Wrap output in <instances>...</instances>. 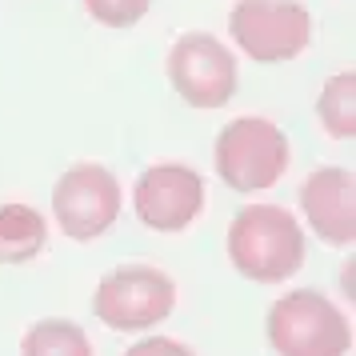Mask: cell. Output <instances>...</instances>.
Masks as SVG:
<instances>
[{
    "label": "cell",
    "instance_id": "cell-1",
    "mask_svg": "<svg viewBox=\"0 0 356 356\" xmlns=\"http://www.w3.org/2000/svg\"><path fill=\"white\" fill-rule=\"evenodd\" d=\"M228 260L260 284L289 280L305 264V232L280 204H248L228 225Z\"/></svg>",
    "mask_w": 356,
    "mask_h": 356
},
{
    "label": "cell",
    "instance_id": "cell-2",
    "mask_svg": "<svg viewBox=\"0 0 356 356\" xmlns=\"http://www.w3.org/2000/svg\"><path fill=\"white\" fill-rule=\"evenodd\" d=\"M268 344L276 356H344L353 328L324 292L292 289L268 308Z\"/></svg>",
    "mask_w": 356,
    "mask_h": 356
},
{
    "label": "cell",
    "instance_id": "cell-3",
    "mask_svg": "<svg viewBox=\"0 0 356 356\" xmlns=\"http://www.w3.org/2000/svg\"><path fill=\"white\" fill-rule=\"evenodd\" d=\"M289 136L264 116H236L216 136V172L232 193H264L289 172Z\"/></svg>",
    "mask_w": 356,
    "mask_h": 356
},
{
    "label": "cell",
    "instance_id": "cell-4",
    "mask_svg": "<svg viewBox=\"0 0 356 356\" xmlns=\"http://www.w3.org/2000/svg\"><path fill=\"white\" fill-rule=\"evenodd\" d=\"M177 308V284L172 276L152 264H124L100 276L92 292V312L100 324L116 332H145L172 316Z\"/></svg>",
    "mask_w": 356,
    "mask_h": 356
},
{
    "label": "cell",
    "instance_id": "cell-5",
    "mask_svg": "<svg viewBox=\"0 0 356 356\" xmlns=\"http://www.w3.org/2000/svg\"><path fill=\"white\" fill-rule=\"evenodd\" d=\"M236 49L260 65L296 60L312 40V17L300 0H236L228 13Z\"/></svg>",
    "mask_w": 356,
    "mask_h": 356
},
{
    "label": "cell",
    "instance_id": "cell-6",
    "mask_svg": "<svg viewBox=\"0 0 356 356\" xmlns=\"http://www.w3.org/2000/svg\"><path fill=\"white\" fill-rule=\"evenodd\" d=\"M52 216L65 236L72 241H97L120 216V184L97 161L72 164L52 188Z\"/></svg>",
    "mask_w": 356,
    "mask_h": 356
},
{
    "label": "cell",
    "instance_id": "cell-7",
    "mask_svg": "<svg viewBox=\"0 0 356 356\" xmlns=\"http://www.w3.org/2000/svg\"><path fill=\"white\" fill-rule=\"evenodd\" d=\"M168 81L193 108H225L236 97V56L209 33H184L168 49Z\"/></svg>",
    "mask_w": 356,
    "mask_h": 356
},
{
    "label": "cell",
    "instance_id": "cell-8",
    "mask_svg": "<svg viewBox=\"0 0 356 356\" xmlns=\"http://www.w3.org/2000/svg\"><path fill=\"white\" fill-rule=\"evenodd\" d=\"M132 209L152 232H184L204 209V180L188 164H152L132 188Z\"/></svg>",
    "mask_w": 356,
    "mask_h": 356
},
{
    "label": "cell",
    "instance_id": "cell-9",
    "mask_svg": "<svg viewBox=\"0 0 356 356\" xmlns=\"http://www.w3.org/2000/svg\"><path fill=\"white\" fill-rule=\"evenodd\" d=\"M300 209L324 244L356 241V177L348 168H316L300 184Z\"/></svg>",
    "mask_w": 356,
    "mask_h": 356
},
{
    "label": "cell",
    "instance_id": "cell-10",
    "mask_svg": "<svg viewBox=\"0 0 356 356\" xmlns=\"http://www.w3.org/2000/svg\"><path fill=\"white\" fill-rule=\"evenodd\" d=\"M49 225L33 204H0V264H29L44 252Z\"/></svg>",
    "mask_w": 356,
    "mask_h": 356
},
{
    "label": "cell",
    "instance_id": "cell-11",
    "mask_svg": "<svg viewBox=\"0 0 356 356\" xmlns=\"http://www.w3.org/2000/svg\"><path fill=\"white\" fill-rule=\"evenodd\" d=\"M20 356H92V340L76 321L49 316V321H36L24 332Z\"/></svg>",
    "mask_w": 356,
    "mask_h": 356
},
{
    "label": "cell",
    "instance_id": "cell-12",
    "mask_svg": "<svg viewBox=\"0 0 356 356\" xmlns=\"http://www.w3.org/2000/svg\"><path fill=\"white\" fill-rule=\"evenodd\" d=\"M316 116L328 136L337 140H353L356 136V72H337L332 81L321 88V100H316Z\"/></svg>",
    "mask_w": 356,
    "mask_h": 356
},
{
    "label": "cell",
    "instance_id": "cell-13",
    "mask_svg": "<svg viewBox=\"0 0 356 356\" xmlns=\"http://www.w3.org/2000/svg\"><path fill=\"white\" fill-rule=\"evenodd\" d=\"M84 8L104 29H132L136 20H145L152 0H84Z\"/></svg>",
    "mask_w": 356,
    "mask_h": 356
},
{
    "label": "cell",
    "instance_id": "cell-14",
    "mask_svg": "<svg viewBox=\"0 0 356 356\" xmlns=\"http://www.w3.org/2000/svg\"><path fill=\"white\" fill-rule=\"evenodd\" d=\"M124 356H196V353L172 337H156V340H136Z\"/></svg>",
    "mask_w": 356,
    "mask_h": 356
},
{
    "label": "cell",
    "instance_id": "cell-15",
    "mask_svg": "<svg viewBox=\"0 0 356 356\" xmlns=\"http://www.w3.org/2000/svg\"><path fill=\"white\" fill-rule=\"evenodd\" d=\"M340 284H344V292H353V260L344 264V273H340Z\"/></svg>",
    "mask_w": 356,
    "mask_h": 356
}]
</instances>
